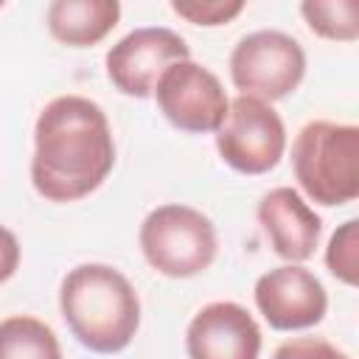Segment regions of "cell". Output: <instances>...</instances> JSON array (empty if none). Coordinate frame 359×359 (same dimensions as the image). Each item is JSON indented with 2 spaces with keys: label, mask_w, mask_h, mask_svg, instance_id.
<instances>
[{
  "label": "cell",
  "mask_w": 359,
  "mask_h": 359,
  "mask_svg": "<svg viewBox=\"0 0 359 359\" xmlns=\"http://www.w3.org/2000/svg\"><path fill=\"white\" fill-rule=\"evenodd\" d=\"M112 165V126L93 98L67 93L42 107L31 157V182L42 199L79 202L104 185Z\"/></svg>",
  "instance_id": "obj_1"
},
{
  "label": "cell",
  "mask_w": 359,
  "mask_h": 359,
  "mask_svg": "<svg viewBox=\"0 0 359 359\" xmlns=\"http://www.w3.org/2000/svg\"><path fill=\"white\" fill-rule=\"evenodd\" d=\"M59 311L70 334L93 353L129 348L140 328V297L109 264H79L59 286Z\"/></svg>",
  "instance_id": "obj_2"
},
{
  "label": "cell",
  "mask_w": 359,
  "mask_h": 359,
  "mask_svg": "<svg viewBox=\"0 0 359 359\" xmlns=\"http://www.w3.org/2000/svg\"><path fill=\"white\" fill-rule=\"evenodd\" d=\"M292 168L303 194L325 208L359 196V126L309 121L292 143Z\"/></svg>",
  "instance_id": "obj_3"
},
{
  "label": "cell",
  "mask_w": 359,
  "mask_h": 359,
  "mask_svg": "<svg viewBox=\"0 0 359 359\" xmlns=\"http://www.w3.org/2000/svg\"><path fill=\"white\" fill-rule=\"evenodd\" d=\"M140 252L149 266L165 278H194L205 272L219 252L213 222L180 202L157 205L140 222Z\"/></svg>",
  "instance_id": "obj_4"
},
{
  "label": "cell",
  "mask_w": 359,
  "mask_h": 359,
  "mask_svg": "<svg viewBox=\"0 0 359 359\" xmlns=\"http://www.w3.org/2000/svg\"><path fill=\"white\" fill-rule=\"evenodd\" d=\"M306 76L303 45L275 28H261L241 36L230 53V79L241 95L266 104L292 95Z\"/></svg>",
  "instance_id": "obj_5"
},
{
  "label": "cell",
  "mask_w": 359,
  "mask_h": 359,
  "mask_svg": "<svg viewBox=\"0 0 359 359\" xmlns=\"http://www.w3.org/2000/svg\"><path fill=\"white\" fill-rule=\"evenodd\" d=\"M219 157L238 174H266L286 151V126L278 109L252 95H236L213 132Z\"/></svg>",
  "instance_id": "obj_6"
},
{
  "label": "cell",
  "mask_w": 359,
  "mask_h": 359,
  "mask_svg": "<svg viewBox=\"0 0 359 359\" xmlns=\"http://www.w3.org/2000/svg\"><path fill=\"white\" fill-rule=\"evenodd\" d=\"M154 98L163 118L188 135L216 132L230 107L219 76L194 59H182L165 67L157 79Z\"/></svg>",
  "instance_id": "obj_7"
},
{
  "label": "cell",
  "mask_w": 359,
  "mask_h": 359,
  "mask_svg": "<svg viewBox=\"0 0 359 359\" xmlns=\"http://www.w3.org/2000/svg\"><path fill=\"white\" fill-rule=\"evenodd\" d=\"M182 59H191V48L177 31L165 25H146L121 36L107 50L104 67L118 93L129 98H151L163 70Z\"/></svg>",
  "instance_id": "obj_8"
},
{
  "label": "cell",
  "mask_w": 359,
  "mask_h": 359,
  "mask_svg": "<svg viewBox=\"0 0 359 359\" xmlns=\"http://www.w3.org/2000/svg\"><path fill=\"white\" fill-rule=\"evenodd\" d=\"M261 317L275 331H303L323 323L328 311V294L323 280L300 266L283 264L264 272L252 289Z\"/></svg>",
  "instance_id": "obj_9"
},
{
  "label": "cell",
  "mask_w": 359,
  "mask_h": 359,
  "mask_svg": "<svg viewBox=\"0 0 359 359\" xmlns=\"http://www.w3.org/2000/svg\"><path fill=\"white\" fill-rule=\"evenodd\" d=\"M185 353L188 359H258L261 328L241 303L213 300L191 317Z\"/></svg>",
  "instance_id": "obj_10"
},
{
  "label": "cell",
  "mask_w": 359,
  "mask_h": 359,
  "mask_svg": "<svg viewBox=\"0 0 359 359\" xmlns=\"http://www.w3.org/2000/svg\"><path fill=\"white\" fill-rule=\"evenodd\" d=\"M258 222L269 238L272 252L286 264L309 261L323 236V219L289 185H278L261 196Z\"/></svg>",
  "instance_id": "obj_11"
},
{
  "label": "cell",
  "mask_w": 359,
  "mask_h": 359,
  "mask_svg": "<svg viewBox=\"0 0 359 359\" xmlns=\"http://www.w3.org/2000/svg\"><path fill=\"white\" fill-rule=\"evenodd\" d=\"M121 20L118 0H53L45 11L48 31L67 48H90L112 34Z\"/></svg>",
  "instance_id": "obj_12"
},
{
  "label": "cell",
  "mask_w": 359,
  "mask_h": 359,
  "mask_svg": "<svg viewBox=\"0 0 359 359\" xmlns=\"http://www.w3.org/2000/svg\"><path fill=\"white\" fill-rule=\"evenodd\" d=\"M0 359H62L53 328L31 314L0 320Z\"/></svg>",
  "instance_id": "obj_13"
},
{
  "label": "cell",
  "mask_w": 359,
  "mask_h": 359,
  "mask_svg": "<svg viewBox=\"0 0 359 359\" xmlns=\"http://www.w3.org/2000/svg\"><path fill=\"white\" fill-rule=\"evenodd\" d=\"M300 14L311 34L331 42L359 39V3L356 0H306Z\"/></svg>",
  "instance_id": "obj_14"
},
{
  "label": "cell",
  "mask_w": 359,
  "mask_h": 359,
  "mask_svg": "<svg viewBox=\"0 0 359 359\" xmlns=\"http://www.w3.org/2000/svg\"><path fill=\"white\" fill-rule=\"evenodd\" d=\"M325 266L337 280H342L348 286L359 283V222L356 219L342 222L334 230V236L328 238Z\"/></svg>",
  "instance_id": "obj_15"
},
{
  "label": "cell",
  "mask_w": 359,
  "mask_h": 359,
  "mask_svg": "<svg viewBox=\"0 0 359 359\" xmlns=\"http://www.w3.org/2000/svg\"><path fill=\"white\" fill-rule=\"evenodd\" d=\"M171 11L194 25L216 28L236 20L244 11V3L241 0H174Z\"/></svg>",
  "instance_id": "obj_16"
},
{
  "label": "cell",
  "mask_w": 359,
  "mask_h": 359,
  "mask_svg": "<svg viewBox=\"0 0 359 359\" xmlns=\"http://www.w3.org/2000/svg\"><path fill=\"white\" fill-rule=\"evenodd\" d=\"M272 359H348V353H342L323 337H294L280 342Z\"/></svg>",
  "instance_id": "obj_17"
},
{
  "label": "cell",
  "mask_w": 359,
  "mask_h": 359,
  "mask_svg": "<svg viewBox=\"0 0 359 359\" xmlns=\"http://www.w3.org/2000/svg\"><path fill=\"white\" fill-rule=\"evenodd\" d=\"M20 241L17 236L0 224V283H6L8 278H14L17 266H20Z\"/></svg>",
  "instance_id": "obj_18"
},
{
  "label": "cell",
  "mask_w": 359,
  "mask_h": 359,
  "mask_svg": "<svg viewBox=\"0 0 359 359\" xmlns=\"http://www.w3.org/2000/svg\"><path fill=\"white\" fill-rule=\"evenodd\" d=\"M0 8H3V3H0Z\"/></svg>",
  "instance_id": "obj_19"
}]
</instances>
